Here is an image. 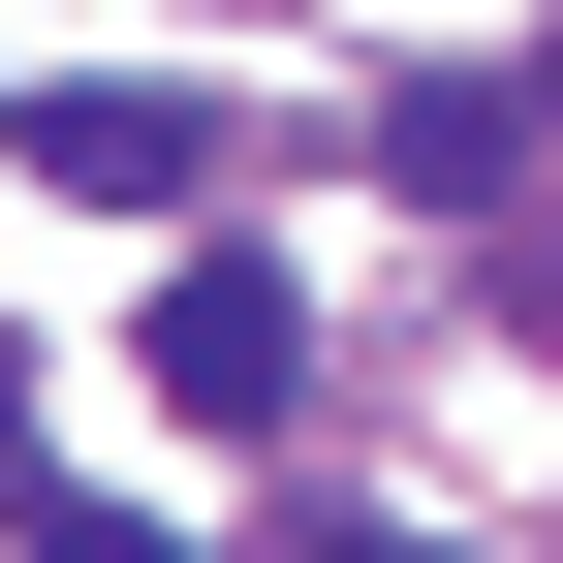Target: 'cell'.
I'll return each mask as SVG.
<instances>
[{"mask_svg": "<svg viewBox=\"0 0 563 563\" xmlns=\"http://www.w3.org/2000/svg\"><path fill=\"white\" fill-rule=\"evenodd\" d=\"M282 376H313V282L188 220V251H157V407H220V439H282Z\"/></svg>", "mask_w": 563, "mask_h": 563, "instance_id": "1", "label": "cell"}, {"mask_svg": "<svg viewBox=\"0 0 563 563\" xmlns=\"http://www.w3.org/2000/svg\"><path fill=\"white\" fill-rule=\"evenodd\" d=\"M32 157L95 188V220H188V188H220V95H32Z\"/></svg>", "mask_w": 563, "mask_h": 563, "instance_id": "2", "label": "cell"}, {"mask_svg": "<svg viewBox=\"0 0 563 563\" xmlns=\"http://www.w3.org/2000/svg\"><path fill=\"white\" fill-rule=\"evenodd\" d=\"M0 563H188V532H125V501H0Z\"/></svg>", "mask_w": 563, "mask_h": 563, "instance_id": "3", "label": "cell"}, {"mask_svg": "<svg viewBox=\"0 0 563 563\" xmlns=\"http://www.w3.org/2000/svg\"><path fill=\"white\" fill-rule=\"evenodd\" d=\"M501 313H532V344H563V220H501Z\"/></svg>", "mask_w": 563, "mask_h": 563, "instance_id": "4", "label": "cell"}, {"mask_svg": "<svg viewBox=\"0 0 563 563\" xmlns=\"http://www.w3.org/2000/svg\"><path fill=\"white\" fill-rule=\"evenodd\" d=\"M0 407H32V344H0ZM0 501H32V439H0Z\"/></svg>", "mask_w": 563, "mask_h": 563, "instance_id": "5", "label": "cell"}, {"mask_svg": "<svg viewBox=\"0 0 563 563\" xmlns=\"http://www.w3.org/2000/svg\"><path fill=\"white\" fill-rule=\"evenodd\" d=\"M282 563H407V532H282Z\"/></svg>", "mask_w": 563, "mask_h": 563, "instance_id": "6", "label": "cell"}, {"mask_svg": "<svg viewBox=\"0 0 563 563\" xmlns=\"http://www.w3.org/2000/svg\"><path fill=\"white\" fill-rule=\"evenodd\" d=\"M532 95H563V63H532Z\"/></svg>", "mask_w": 563, "mask_h": 563, "instance_id": "7", "label": "cell"}]
</instances>
